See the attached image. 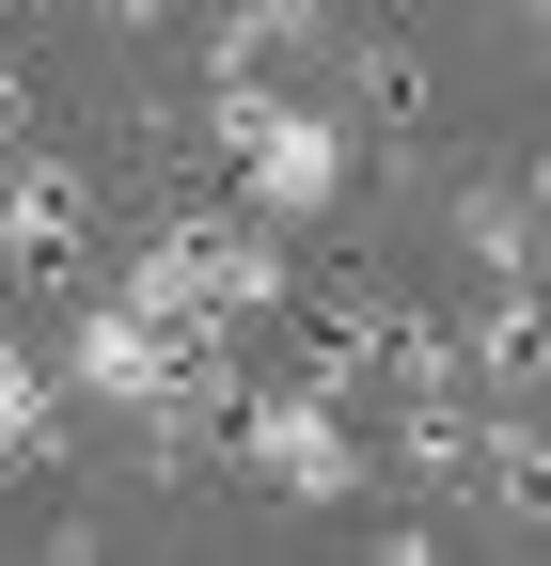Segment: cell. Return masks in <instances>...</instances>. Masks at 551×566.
Returning <instances> with one entry per match:
<instances>
[{
  "label": "cell",
  "mask_w": 551,
  "mask_h": 566,
  "mask_svg": "<svg viewBox=\"0 0 551 566\" xmlns=\"http://www.w3.org/2000/svg\"><path fill=\"white\" fill-rule=\"evenodd\" d=\"M189 363H221V346H189V331H158L143 300H95L80 331H63V378H80L95 409H126V424H158V409L189 394Z\"/></svg>",
  "instance_id": "cell-3"
},
{
  "label": "cell",
  "mask_w": 551,
  "mask_h": 566,
  "mask_svg": "<svg viewBox=\"0 0 551 566\" xmlns=\"http://www.w3.org/2000/svg\"><path fill=\"white\" fill-rule=\"evenodd\" d=\"M457 252L489 268V283H536V268H551V221H536V189H520V174L457 189Z\"/></svg>",
  "instance_id": "cell-5"
},
{
  "label": "cell",
  "mask_w": 551,
  "mask_h": 566,
  "mask_svg": "<svg viewBox=\"0 0 551 566\" xmlns=\"http://www.w3.org/2000/svg\"><path fill=\"white\" fill-rule=\"evenodd\" d=\"M80 237H95V189L80 174H63V158H0V268H17V283H63Z\"/></svg>",
  "instance_id": "cell-4"
},
{
  "label": "cell",
  "mask_w": 551,
  "mask_h": 566,
  "mask_svg": "<svg viewBox=\"0 0 551 566\" xmlns=\"http://www.w3.org/2000/svg\"><path fill=\"white\" fill-rule=\"evenodd\" d=\"M221 457L268 488V504H347V488H363V424H347V394H315V378H252Z\"/></svg>",
  "instance_id": "cell-2"
},
{
  "label": "cell",
  "mask_w": 551,
  "mask_h": 566,
  "mask_svg": "<svg viewBox=\"0 0 551 566\" xmlns=\"http://www.w3.org/2000/svg\"><path fill=\"white\" fill-rule=\"evenodd\" d=\"M0 142H17V63H0Z\"/></svg>",
  "instance_id": "cell-6"
},
{
  "label": "cell",
  "mask_w": 551,
  "mask_h": 566,
  "mask_svg": "<svg viewBox=\"0 0 551 566\" xmlns=\"http://www.w3.org/2000/svg\"><path fill=\"white\" fill-rule=\"evenodd\" d=\"M126 300H143L158 331H189V346H237L268 300H284V252H268L252 205H189V221H158V237H143Z\"/></svg>",
  "instance_id": "cell-1"
}]
</instances>
